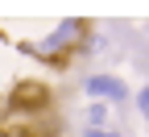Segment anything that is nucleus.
Segmentation results:
<instances>
[{"label": "nucleus", "instance_id": "nucleus-3", "mask_svg": "<svg viewBox=\"0 0 149 137\" xmlns=\"http://www.w3.org/2000/svg\"><path fill=\"white\" fill-rule=\"evenodd\" d=\"M17 104H46V91L37 87V83H21L17 96H13V108H17Z\"/></svg>", "mask_w": 149, "mask_h": 137}, {"label": "nucleus", "instance_id": "nucleus-1", "mask_svg": "<svg viewBox=\"0 0 149 137\" xmlns=\"http://www.w3.org/2000/svg\"><path fill=\"white\" fill-rule=\"evenodd\" d=\"M83 33H87V21L70 17V21H58V25H54L50 37H42V42H33V46H25V50L37 54V58H62V54H70V46L79 42Z\"/></svg>", "mask_w": 149, "mask_h": 137}, {"label": "nucleus", "instance_id": "nucleus-2", "mask_svg": "<svg viewBox=\"0 0 149 137\" xmlns=\"http://www.w3.org/2000/svg\"><path fill=\"white\" fill-rule=\"evenodd\" d=\"M87 96L95 104H120V100H128V87L116 79V75H91L87 79Z\"/></svg>", "mask_w": 149, "mask_h": 137}, {"label": "nucleus", "instance_id": "nucleus-6", "mask_svg": "<svg viewBox=\"0 0 149 137\" xmlns=\"http://www.w3.org/2000/svg\"><path fill=\"white\" fill-rule=\"evenodd\" d=\"M83 137H124L120 129H83Z\"/></svg>", "mask_w": 149, "mask_h": 137}, {"label": "nucleus", "instance_id": "nucleus-4", "mask_svg": "<svg viewBox=\"0 0 149 137\" xmlns=\"http://www.w3.org/2000/svg\"><path fill=\"white\" fill-rule=\"evenodd\" d=\"M87 129H112V108L108 104H91L87 108Z\"/></svg>", "mask_w": 149, "mask_h": 137}, {"label": "nucleus", "instance_id": "nucleus-5", "mask_svg": "<svg viewBox=\"0 0 149 137\" xmlns=\"http://www.w3.org/2000/svg\"><path fill=\"white\" fill-rule=\"evenodd\" d=\"M137 112L145 116V121H149V83H145V87L137 91Z\"/></svg>", "mask_w": 149, "mask_h": 137}]
</instances>
